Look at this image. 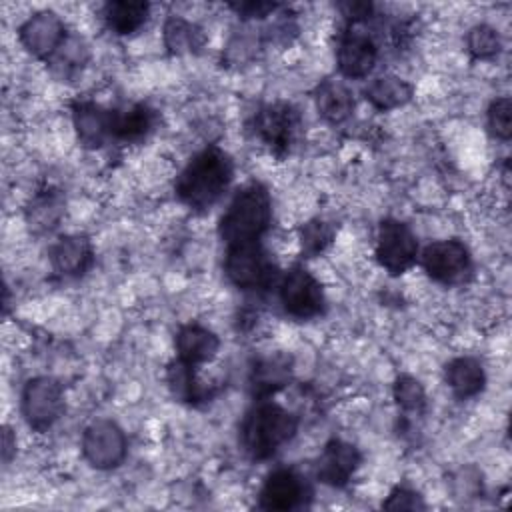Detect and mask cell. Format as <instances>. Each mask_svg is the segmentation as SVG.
<instances>
[{
    "mask_svg": "<svg viewBox=\"0 0 512 512\" xmlns=\"http://www.w3.org/2000/svg\"><path fill=\"white\" fill-rule=\"evenodd\" d=\"M364 96L376 110H392L404 106L412 98V86L400 76L384 74L366 86Z\"/></svg>",
    "mask_w": 512,
    "mask_h": 512,
    "instance_id": "obj_23",
    "label": "cell"
},
{
    "mask_svg": "<svg viewBox=\"0 0 512 512\" xmlns=\"http://www.w3.org/2000/svg\"><path fill=\"white\" fill-rule=\"evenodd\" d=\"M308 494V484L296 470L276 468L260 488L258 506L262 510H294L304 504Z\"/></svg>",
    "mask_w": 512,
    "mask_h": 512,
    "instance_id": "obj_11",
    "label": "cell"
},
{
    "mask_svg": "<svg viewBox=\"0 0 512 512\" xmlns=\"http://www.w3.org/2000/svg\"><path fill=\"white\" fill-rule=\"evenodd\" d=\"M344 16L352 22V24H358L366 18H370L372 14V4L370 2H346L340 6Z\"/></svg>",
    "mask_w": 512,
    "mask_h": 512,
    "instance_id": "obj_34",
    "label": "cell"
},
{
    "mask_svg": "<svg viewBox=\"0 0 512 512\" xmlns=\"http://www.w3.org/2000/svg\"><path fill=\"white\" fill-rule=\"evenodd\" d=\"M18 36L22 46L30 54L38 58H50L60 48L68 34L64 22L56 12L40 10L20 26Z\"/></svg>",
    "mask_w": 512,
    "mask_h": 512,
    "instance_id": "obj_13",
    "label": "cell"
},
{
    "mask_svg": "<svg viewBox=\"0 0 512 512\" xmlns=\"http://www.w3.org/2000/svg\"><path fill=\"white\" fill-rule=\"evenodd\" d=\"M234 176L230 156L218 146H208L192 156L174 182V192L192 210H206L220 200Z\"/></svg>",
    "mask_w": 512,
    "mask_h": 512,
    "instance_id": "obj_1",
    "label": "cell"
},
{
    "mask_svg": "<svg viewBox=\"0 0 512 512\" xmlns=\"http://www.w3.org/2000/svg\"><path fill=\"white\" fill-rule=\"evenodd\" d=\"M360 462H362V456L354 444L340 438H332L324 446L316 462V476L320 482L328 486L342 488L352 480Z\"/></svg>",
    "mask_w": 512,
    "mask_h": 512,
    "instance_id": "obj_14",
    "label": "cell"
},
{
    "mask_svg": "<svg viewBox=\"0 0 512 512\" xmlns=\"http://www.w3.org/2000/svg\"><path fill=\"white\" fill-rule=\"evenodd\" d=\"M314 100L318 114L330 124L344 122L354 110V94L340 80L320 82L314 92Z\"/></svg>",
    "mask_w": 512,
    "mask_h": 512,
    "instance_id": "obj_19",
    "label": "cell"
},
{
    "mask_svg": "<svg viewBox=\"0 0 512 512\" xmlns=\"http://www.w3.org/2000/svg\"><path fill=\"white\" fill-rule=\"evenodd\" d=\"M394 398H396L398 408L408 414H422L426 408V392H424L422 384L408 374H400L396 378Z\"/></svg>",
    "mask_w": 512,
    "mask_h": 512,
    "instance_id": "obj_29",
    "label": "cell"
},
{
    "mask_svg": "<svg viewBox=\"0 0 512 512\" xmlns=\"http://www.w3.org/2000/svg\"><path fill=\"white\" fill-rule=\"evenodd\" d=\"M288 378H290V358L278 354V356H270L256 362V366L252 368L250 382H252L254 394L268 396L280 390L288 382Z\"/></svg>",
    "mask_w": 512,
    "mask_h": 512,
    "instance_id": "obj_26",
    "label": "cell"
},
{
    "mask_svg": "<svg viewBox=\"0 0 512 512\" xmlns=\"http://www.w3.org/2000/svg\"><path fill=\"white\" fill-rule=\"evenodd\" d=\"M150 6L146 2H128V0H118V2H106L102 8V18L106 26L120 36L136 32L148 18Z\"/></svg>",
    "mask_w": 512,
    "mask_h": 512,
    "instance_id": "obj_24",
    "label": "cell"
},
{
    "mask_svg": "<svg viewBox=\"0 0 512 512\" xmlns=\"http://www.w3.org/2000/svg\"><path fill=\"white\" fill-rule=\"evenodd\" d=\"M426 274L440 284H460L472 274V258L460 240L432 242L422 252Z\"/></svg>",
    "mask_w": 512,
    "mask_h": 512,
    "instance_id": "obj_10",
    "label": "cell"
},
{
    "mask_svg": "<svg viewBox=\"0 0 512 512\" xmlns=\"http://www.w3.org/2000/svg\"><path fill=\"white\" fill-rule=\"evenodd\" d=\"M94 260L92 242L84 234L60 236L50 248L52 268L62 276L84 274Z\"/></svg>",
    "mask_w": 512,
    "mask_h": 512,
    "instance_id": "obj_16",
    "label": "cell"
},
{
    "mask_svg": "<svg viewBox=\"0 0 512 512\" xmlns=\"http://www.w3.org/2000/svg\"><path fill=\"white\" fill-rule=\"evenodd\" d=\"M466 48L476 60H488L500 52L502 42L496 28L488 24H476L466 34Z\"/></svg>",
    "mask_w": 512,
    "mask_h": 512,
    "instance_id": "obj_28",
    "label": "cell"
},
{
    "mask_svg": "<svg viewBox=\"0 0 512 512\" xmlns=\"http://www.w3.org/2000/svg\"><path fill=\"white\" fill-rule=\"evenodd\" d=\"M376 60H378V46L368 32L358 30L354 24L346 28V32H342L336 48V62H338V70L346 78L368 76Z\"/></svg>",
    "mask_w": 512,
    "mask_h": 512,
    "instance_id": "obj_12",
    "label": "cell"
},
{
    "mask_svg": "<svg viewBox=\"0 0 512 512\" xmlns=\"http://www.w3.org/2000/svg\"><path fill=\"white\" fill-rule=\"evenodd\" d=\"M272 220V200L260 182L242 186L220 218L218 234L230 244L258 242Z\"/></svg>",
    "mask_w": 512,
    "mask_h": 512,
    "instance_id": "obj_2",
    "label": "cell"
},
{
    "mask_svg": "<svg viewBox=\"0 0 512 512\" xmlns=\"http://www.w3.org/2000/svg\"><path fill=\"white\" fill-rule=\"evenodd\" d=\"M382 508H388V510H416V508H424V502L420 500V496L406 488V486H396L388 500L382 502Z\"/></svg>",
    "mask_w": 512,
    "mask_h": 512,
    "instance_id": "obj_32",
    "label": "cell"
},
{
    "mask_svg": "<svg viewBox=\"0 0 512 512\" xmlns=\"http://www.w3.org/2000/svg\"><path fill=\"white\" fill-rule=\"evenodd\" d=\"M88 58H90V50H88L86 42L80 36L68 34L64 38V42L60 44V48L48 60L62 76H70V74L82 70L84 64L88 62Z\"/></svg>",
    "mask_w": 512,
    "mask_h": 512,
    "instance_id": "obj_27",
    "label": "cell"
},
{
    "mask_svg": "<svg viewBox=\"0 0 512 512\" xmlns=\"http://www.w3.org/2000/svg\"><path fill=\"white\" fill-rule=\"evenodd\" d=\"M224 272L240 290H264L276 276V268L260 242L230 244L226 250Z\"/></svg>",
    "mask_w": 512,
    "mask_h": 512,
    "instance_id": "obj_4",
    "label": "cell"
},
{
    "mask_svg": "<svg viewBox=\"0 0 512 512\" xmlns=\"http://www.w3.org/2000/svg\"><path fill=\"white\" fill-rule=\"evenodd\" d=\"M126 436L112 420H94L84 428L82 454L98 470H110L126 458Z\"/></svg>",
    "mask_w": 512,
    "mask_h": 512,
    "instance_id": "obj_7",
    "label": "cell"
},
{
    "mask_svg": "<svg viewBox=\"0 0 512 512\" xmlns=\"http://www.w3.org/2000/svg\"><path fill=\"white\" fill-rule=\"evenodd\" d=\"M488 128L500 140L510 138V134H512V104H510L508 96L492 100V104L488 108Z\"/></svg>",
    "mask_w": 512,
    "mask_h": 512,
    "instance_id": "obj_31",
    "label": "cell"
},
{
    "mask_svg": "<svg viewBox=\"0 0 512 512\" xmlns=\"http://www.w3.org/2000/svg\"><path fill=\"white\" fill-rule=\"evenodd\" d=\"M164 44L172 54H198L206 44L204 30L182 18V16H168L164 22Z\"/></svg>",
    "mask_w": 512,
    "mask_h": 512,
    "instance_id": "obj_22",
    "label": "cell"
},
{
    "mask_svg": "<svg viewBox=\"0 0 512 512\" xmlns=\"http://www.w3.org/2000/svg\"><path fill=\"white\" fill-rule=\"evenodd\" d=\"M66 200L60 190H42L38 192L28 206V222L36 232H46L58 226L64 214Z\"/></svg>",
    "mask_w": 512,
    "mask_h": 512,
    "instance_id": "obj_25",
    "label": "cell"
},
{
    "mask_svg": "<svg viewBox=\"0 0 512 512\" xmlns=\"http://www.w3.org/2000/svg\"><path fill=\"white\" fill-rule=\"evenodd\" d=\"M174 344H176L178 358L194 366L212 360L220 348L218 336L200 324L180 326L176 332Z\"/></svg>",
    "mask_w": 512,
    "mask_h": 512,
    "instance_id": "obj_17",
    "label": "cell"
},
{
    "mask_svg": "<svg viewBox=\"0 0 512 512\" xmlns=\"http://www.w3.org/2000/svg\"><path fill=\"white\" fill-rule=\"evenodd\" d=\"M72 122L78 140L86 148H100L112 136V110L92 100H78L72 104Z\"/></svg>",
    "mask_w": 512,
    "mask_h": 512,
    "instance_id": "obj_15",
    "label": "cell"
},
{
    "mask_svg": "<svg viewBox=\"0 0 512 512\" xmlns=\"http://www.w3.org/2000/svg\"><path fill=\"white\" fill-rule=\"evenodd\" d=\"M64 412L62 384L50 376H36L24 384L22 414L30 428L44 432Z\"/></svg>",
    "mask_w": 512,
    "mask_h": 512,
    "instance_id": "obj_6",
    "label": "cell"
},
{
    "mask_svg": "<svg viewBox=\"0 0 512 512\" xmlns=\"http://www.w3.org/2000/svg\"><path fill=\"white\" fill-rule=\"evenodd\" d=\"M232 8L242 18H264V16L272 14L274 10H278L280 4H276V2H240V4H232Z\"/></svg>",
    "mask_w": 512,
    "mask_h": 512,
    "instance_id": "obj_33",
    "label": "cell"
},
{
    "mask_svg": "<svg viewBox=\"0 0 512 512\" xmlns=\"http://www.w3.org/2000/svg\"><path fill=\"white\" fill-rule=\"evenodd\" d=\"M156 124V112L148 104H130L122 110H112V136L126 142L142 140Z\"/></svg>",
    "mask_w": 512,
    "mask_h": 512,
    "instance_id": "obj_20",
    "label": "cell"
},
{
    "mask_svg": "<svg viewBox=\"0 0 512 512\" xmlns=\"http://www.w3.org/2000/svg\"><path fill=\"white\" fill-rule=\"evenodd\" d=\"M444 378L450 390L454 392V396L460 400L480 394L486 384V374L482 364L470 356H460L450 360L444 368Z\"/></svg>",
    "mask_w": 512,
    "mask_h": 512,
    "instance_id": "obj_18",
    "label": "cell"
},
{
    "mask_svg": "<svg viewBox=\"0 0 512 512\" xmlns=\"http://www.w3.org/2000/svg\"><path fill=\"white\" fill-rule=\"evenodd\" d=\"M418 258V240L408 224L384 218L376 236V260L392 276L404 274Z\"/></svg>",
    "mask_w": 512,
    "mask_h": 512,
    "instance_id": "obj_5",
    "label": "cell"
},
{
    "mask_svg": "<svg viewBox=\"0 0 512 512\" xmlns=\"http://www.w3.org/2000/svg\"><path fill=\"white\" fill-rule=\"evenodd\" d=\"M14 452H16V438H14L12 430L8 426H4V432H2V460L10 462Z\"/></svg>",
    "mask_w": 512,
    "mask_h": 512,
    "instance_id": "obj_35",
    "label": "cell"
},
{
    "mask_svg": "<svg viewBox=\"0 0 512 512\" xmlns=\"http://www.w3.org/2000/svg\"><path fill=\"white\" fill-rule=\"evenodd\" d=\"M298 418L274 402L256 404L240 428L242 448L252 460H266L294 438Z\"/></svg>",
    "mask_w": 512,
    "mask_h": 512,
    "instance_id": "obj_3",
    "label": "cell"
},
{
    "mask_svg": "<svg viewBox=\"0 0 512 512\" xmlns=\"http://www.w3.org/2000/svg\"><path fill=\"white\" fill-rule=\"evenodd\" d=\"M298 128H300V114L288 102L266 104L254 116L256 136L278 156L290 150Z\"/></svg>",
    "mask_w": 512,
    "mask_h": 512,
    "instance_id": "obj_9",
    "label": "cell"
},
{
    "mask_svg": "<svg viewBox=\"0 0 512 512\" xmlns=\"http://www.w3.org/2000/svg\"><path fill=\"white\" fill-rule=\"evenodd\" d=\"M166 382L172 392V396L186 404H198L210 398V388L196 380L194 364H188L184 360H174L166 368Z\"/></svg>",
    "mask_w": 512,
    "mask_h": 512,
    "instance_id": "obj_21",
    "label": "cell"
},
{
    "mask_svg": "<svg viewBox=\"0 0 512 512\" xmlns=\"http://www.w3.org/2000/svg\"><path fill=\"white\" fill-rule=\"evenodd\" d=\"M280 302L286 314L308 320L324 310V292L320 282L302 266H294L280 282Z\"/></svg>",
    "mask_w": 512,
    "mask_h": 512,
    "instance_id": "obj_8",
    "label": "cell"
},
{
    "mask_svg": "<svg viewBox=\"0 0 512 512\" xmlns=\"http://www.w3.org/2000/svg\"><path fill=\"white\" fill-rule=\"evenodd\" d=\"M334 238V228L324 220H310L300 228V246L302 254L316 256L324 252Z\"/></svg>",
    "mask_w": 512,
    "mask_h": 512,
    "instance_id": "obj_30",
    "label": "cell"
}]
</instances>
